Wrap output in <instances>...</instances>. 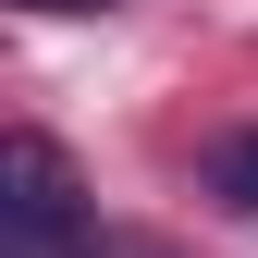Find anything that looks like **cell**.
<instances>
[{
  "label": "cell",
  "instance_id": "1",
  "mask_svg": "<svg viewBox=\"0 0 258 258\" xmlns=\"http://www.w3.org/2000/svg\"><path fill=\"white\" fill-rule=\"evenodd\" d=\"M86 246V184L49 136L0 148V258H74Z\"/></svg>",
  "mask_w": 258,
  "mask_h": 258
},
{
  "label": "cell",
  "instance_id": "2",
  "mask_svg": "<svg viewBox=\"0 0 258 258\" xmlns=\"http://www.w3.org/2000/svg\"><path fill=\"white\" fill-rule=\"evenodd\" d=\"M209 197L258 209V136H221V148H209Z\"/></svg>",
  "mask_w": 258,
  "mask_h": 258
},
{
  "label": "cell",
  "instance_id": "3",
  "mask_svg": "<svg viewBox=\"0 0 258 258\" xmlns=\"http://www.w3.org/2000/svg\"><path fill=\"white\" fill-rule=\"evenodd\" d=\"M37 13H99V0H37Z\"/></svg>",
  "mask_w": 258,
  "mask_h": 258
}]
</instances>
